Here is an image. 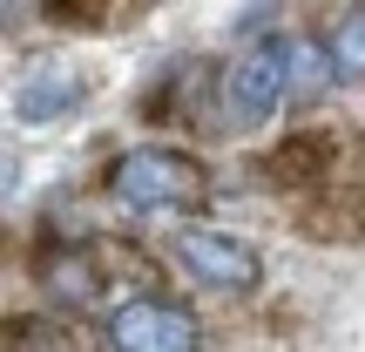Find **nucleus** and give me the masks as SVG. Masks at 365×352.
Returning <instances> with one entry per match:
<instances>
[{"label":"nucleus","instance_id":"6e6552de","mask_svg":"<svg viewBox=\"0 0 365 352\" xmlns=\"http://www.w3.org/2000/svg\"><path fill=\"white\" fill-rule=\"evenodd\" d=\"M331 61H339V81H365V7L339 21V34H331Z\"/></svg>","mask_w":365,"mask_h":352},{"label":"nucleus","instance_id":"7ed1b4c3","mask_svg":"<svg viewBox=\"0 0 365 352\" xmlns=\"http://www.w3.org/2000/svg\"><path fill=\"white\" fill-rule=\"evenodd\" d=\"M108 346L115 352H196L203 326H196L190 305L163 298V291H143V298H122L108 312Z\"/></svg>","mask_w":365,"mask_h":352},{"label":"nucleus","instance_id":"39448f33","mask_svg":"<svg viewBox=\"0 0 365 352\" xmlns=\"http://www.w3.org/2000/svg\"><path fill=\"white\" fill-rule=\"evenodd\" d=\"M81 95H88V75H81L75 61H41V68H27V75L14 81V122L48 129L68 109H81Z\"/></svg>","mask_w":365,"mask_h":352},{"label":"nucleus","instance_id":"f03ea898","mask_svg":"<svg viewBox=\"0 0 365 352\" xmlns=\"http://www.w3.org/2000/svg\"><path fill=\"white\" fill-rule=\"evenodd\" d=\"M291 95V75H284V41H257L244 48L230 68L217 75V102H223V122L230 129H264L277 116V102Z\"/></svg>","mask_w":365,"mask_h":352},{"label":"nucleus","instance_id":"20e7f679","mask_svg":"<svg viewBox=\"0 0 365 352\" xmlns=\"http://www.w3.org/2000/svg\"><path fill=\"white\" fill-rule=\"evenodd\" d=\"M176 264L203 291H257V278H264L257 244H244L237 231H210V223H196V231L176 237Z\"/></svg>","mask_w":365,"mask_h":352},{"label":"nucleus","instance_id":"f257e3e1","mask_svg":"<svg viewBox=\"0 0 365 352\" xmlns=\"http://www.w3.org/2000/svg\"><path fill=\"white\" fill-rule=\"evenodd\" d=\"M108 196L135 217H176V210H196L210 196V176L196 156H182L170 143H143L108 170Z\"/></svg>","mask_w":365,"mask_h":352},{"label":"nucleus","instance_id":"0eeeda50","mask_svg":"<svg viewBox=\"0 0 365 352\" xmlns=\"http://www.w3.org/2000/svg\"><path fill=\"white\" fill-rule=\"evenodd\" d=\"M284 75H291V95H298V102H312V95L339 89V61H331V41L291 34V41H284Z\"/></svg>","mask_w":365,"mask_h":352},{"label":"nucleus","instance_id":"423d86ee","mask_svg":"<svg viewBox=\"0 0 365 352\" xmlns=\"http://www.w3.org/2000/svg\"><path fill=\"white\" fill-rule=\"evenodd\" d=\"M41 291L54 305H95V291H102L95 251H54V258H41Z\"/></svg>","mask_w":365,"mask_h":352}]
</instances>
